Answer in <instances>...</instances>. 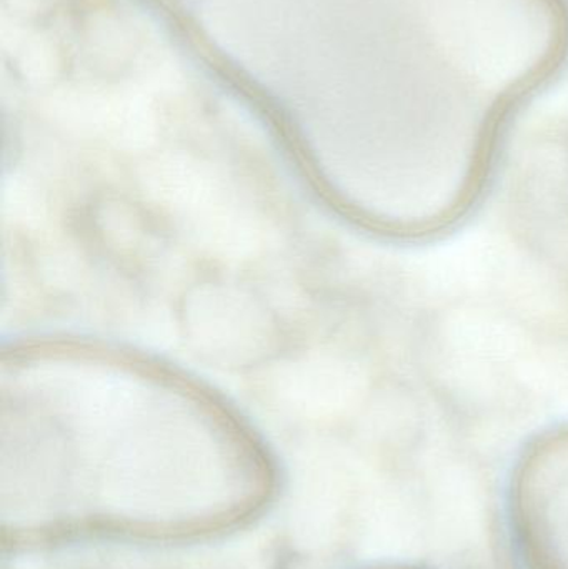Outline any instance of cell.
Wrapping results in <instances>:
<instances>
[{"label": "cell", "mask_w": 568, "mask_h": 569, "mask_svg": "<svg viewBox=\"0 0 568 569\" xmlns=\"http://www.w3.org/2000/svg\"><path fill=\"white\" fill-rule=\"evenodd\" d=\"M520 537L536 569H568V431L537 445L516 485Z\"/></svg>", "instance_id": "obj_1"}]
</instances>
